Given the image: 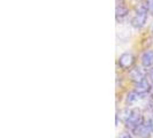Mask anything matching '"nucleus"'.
Instances as JSON below:
<instances>
[{
  "label": "nucleus",
  "instance_id": "nucleus-1",
  "mask_svg": "<svg viewBox=\"0 0 153 138\" xmlns=\"http://www.w3.org/2000/svg\"><path fill=\"white\" fill-rule=\"evenodd\" d=\"M124 123H126V127L131 129V130L136 129L139 124L143 123V115L140 113V111L138 108L131 109L130 114L128 116V119L124 121Z\"/></svg>",
  "mask_w": 153,
  "mask_h": 138
},
{
  "label": "nucleus",
  "instance_id": "nucleus-2",
  "mask_svg": "<svg viewBox=\"0 0 153 138\" xmlns=\"http://www.w3.org/2000/svg\"><path fill=\"white\" fill-rule=\"evenodd\" d=\"M135 61H136V59H135L134 54L129 53V52H126V53L120 55V58H119V66L122 69H124V70H128V69H130L135 65Z\"/></svg>",
  "mask_w": 153,
  "mask_h": 138
},
{
  "label": "nucleus",
  "instance_id": "nucleus-3",
  "mask_svg": "<svg viewBox=\"0 0 153 138\" xmlns=\"http://www.w3.org/2000/svg\"><path fill=\"white\" fill-rule=\"evenodd\" d=\"M146 20H147V13L136 12V15L131 19V25L136 29H140L145 25Z\"/></svg>",
  "mask_w": 153,
  "mask_h": 138
},
{
  "label": "nucleus",
  "instance_id": "nucleus-4",
  "mask_svg": "<svg viewBox=\"0 0 153 138\" xmlns=\"http://www.w3.org/2000/svg\"><path fill=\"white\" fill-rule=\"evenodd\" d=\"M134 132L135 135L139 138H150L151 136V132H152V129H151V125L150 124H139L136 129H134Z\"/></svg>",
  "mask_w": 153,
  "mask_h": 138
},
{
  "label": "nucleus",
  "instance_id": "nucleus-5",
  "mask_svg": "<svg viewBox=\"0 0 153 138\" xmlns=\"http://www.w3.org/2000/svg\"><path fill=\"white\" fill-rule=\"evenodd\" d=\"M129 75H130V79L132 82H135V83H138V82L145 79V71L142 68H139V67L131 69Z\"/></svg>",
  "mask_w": 153,
  "mask_h": 138
},
{
  "label": "nucleus",
  "instance_id": "nucleus-6",
  "mask_svg": "<svg viewBox=\"0 0 153 138\" xmlns=\"http://www.w3.org/2000/svg\"><path fill=\"white\" fill-rule=\"evenodd\" d=\"M140 61H142V66L145 67V68H150L153 66V50H147L145 51L142 58H140Z\"/></svg>",
  "mask_w": 153,
  "mask_h": 138
},
{
  "label": "nucleus",
  "instance_id": "nucleus-7",
  "mask_svg": "<svg viewBox=\"0 0 153 138\" xmlns=\"http://www.w3.org/2000/svg\"><path fill=\"white\" fill-rule=\"evenodd\" d=\"M150 90H151V84H150V82L147 79H143V81L136 83V85H135V91L140 93V94L150 92Z\"/></svg>",
  "mask_w": 153,
  "mask_h": 138
},
{
  "label": "nucleus",
  "instance_id": "nucleus-8",
  "mask_svg": "<svg viewBox=\"0 0 153 138\" xmlns=\"http://www.w3.org/2000/svg\"><path fill=\"white\" fill-rule=\"evenodd\" d=\"M115 13H116V19H117V20H121V19H123V17H126V16L128 15L129 8L124 5L123 1H121V4H117Z\"/></svg>",
  "mask_w": 153,
  "mask_h": 138
},
{
  "label": "nucleus",
  "instance_id": "nucleus-9",
  "mask_svg": "<svg viewBox=\"0 0 153 138\" xmlns=\"http://www.w3.org/2000/svg\"><path fill=\"white\" fill-rule=\"evenodd\" d=\"M139 99H140V93H138L136 91H132L127 96L126 102H127V105H132L134 102H136Z\"/></svg>",
  "mask_w": 153,
  "mask_h": 138
},
{
  "label": "nucleus",
  "instance_id": "nucleus-10",
  "mask_svg": "<svg viewBox=\"0 0 153 138\" xmlns=\"http://www.w3.org/2000/svg\"><path fill=\"white\" fill-rule=\"evenodd\" d=\"M146 4H147L149 13H152L153 14V0H146Z\"/></svg>",
  "mask_w": 153,
  "mask_h": 138
},
{
  "label": "nucleus",
  "instance_id": "nucleus-11",
  "mask_svg": "<svg viewBox=\"0 0 153 138\" xmlns=\"http://www.w3.org/2000/svg\"><path fill=\"white\" fill-rule=\"evenodd\" d=\"M120 138H132V137H131L130 134H128V132H122V135L120 136Z\"/></svg>",
  "mask_w": 153,
  "mask_h": 138
},
{
  "label": "nucleus",
  "instance_id": "nucleus-12",
  "mask_svg": "<svg viewBox=\"0 0 153 138\" xmlns=\"http://www.w3.org/2000/svg\"><path fill=\"white\" fill-rule=\"evenodd\" d=\"M149 78H150V81L153 83V68H151L150 71H149Z\"/></svg>",
  "mask_w": 153,
  "mask_h": 138
},
{
  "label": "nucleus",
  "instance_id": "nucleus-13",
  "mask_svg": "<svg viewBox=\"0 0 153 138\" xmlns=\"http://www.w3.org/2000/svg\"><path fill=\"white\" fill-rule=\"evenodd\" d=\"M150 125H151V129H152V132H153V116H152V119H151V122H150Z\"/></svg>",
  "mask_w": 153,
  "mask_h": 138
},
{
  "label": "nucleus",
  "instance_id": "nucleus-14",
  "mask_svg": "<svg viewBox=\"0 0 153 138\" xmlns=\"http://www.w3.org/2000/svg\"><path fill=\"white\" fill-rule=\"evenodd\" d=\"M150 94H151V97H153V86H151V90H150Z\"/></svg>",
  "mask_w": 153,
  "mask_h": 138
},
{
  "label": "nucleus",
  "instance_id": "nucleus-15",
  "mask_svg": "<svg viewBox=\"0 0 153 138\" xmlns=\"http://www.w3.org/2000/svg\"><path fill=\"white\" fill-rule=\"evenodd\" d=\"M152 33H153V27H152Z\"/></svg>",
  "mask_w": 153,
  "mask_h": 138
}]
</instances>
